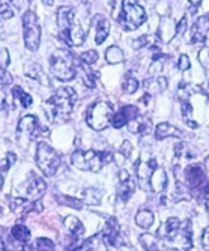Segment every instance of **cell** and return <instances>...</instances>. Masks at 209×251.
Instances as JSON below:
<instances>
[{"label":"cell","mask_w":209,"mask_h":251,"mask_svg":"<svg viewBox=\"0 0 209 251\" xmlns=\"http://www.w3.org/2000/svg\"><path fill=\"white\" fill-rule=\"evenodd\" d=\"M35 251H54V244L49 238H38L35 242Z\"/></svg>","instance_id":"836d02e7"},{"label":"cell","mask_w":209,"mask_h":251,"mask_svg":"<svg viewBox=\"0 0 209 251\" xmlns=\"http://www.w3.org/2000/svg\"><path fill=\"white\" fill-rule=\"evenodd\" d=\"M23 29H25V44L27 50L36 51L41 44V26L38 15L33 11H27L23 15Z\"/></svg>","instance_id":"30bf717a"},{"label":"cell","mask_w":209,"mask_h":251,"mask_svg":"<svg viewBox=\"0 0 209 251\" xmlns=\"http://www.w3.org/2000/svg\"><path fill=\"white\" fill-rule=\"evenodd\" d=\"M65 227L68 229L69 233H73L76 238H80L81 235H84V226L81 224V221L74 217V215H69L65 218Z\"/></svg>","instance_id":"d4e9b609"},{"label":"cell","mask_w":209,"mask_h":251,"mask_svg":"<svg viewBox=\"0 0 209 251\" xmlns=\"http://www.w3.org/2000/svg\"><path fill=\"white\" fill-rule=\"evenodd\" d=\"M56 17H57L59 38L65 41L68 45L80 47L86 39V32L78 25L74 9L71 6H60L57 9Z\"/></svg>","instance_id":"3957f363"},{"label":"cell","mask_w":209,"mask_h":251,"mask_svg":"<svg viewBox=\"0 0 209 251\" xmlns=\"http://www.w3.org/2000/svg\"><path fill=\"white\" fill-rule=\"evenodd\" d=\"M9 208L11 211L18 215V217H25L27 215L29 212H41L44 209L42 203L39 200L36 201H32V200H27V199H21V197H15L12 199V201L9 203Z\"/></svg>","instance_id":"4fadbf2b"},{"label":"cell","mask_w":209,"mask_h":251,"mask_svg":"<svg viewBox=\"0 0 209 251\" xmlns=\"http://www.w3.org/2000/svg\"><path fill=\"white\" fill-rule=\"evenodd\" d=\"M8 65H9V53L6 49H2L0 50V68H5L6 70Z\"/></svg>","instance_id":"b9f144b4"},{"label":"cell","mask_w":209,"mask_h":251,"mask_svg":"<svg viewBox=\"0 0 209 251\" xmlns=\"http://www.w3.org/2000/svg\"><path fill=\"white\" fill-rule=\"evenodd\" d=\"M0 251H12L11 244L6 242V239H5V236L2 233H0Z\"/></svg>","instance_id":"bcb514c9"},{"label":"cell","mask_w":209,"mask_h":251,"mask_svg":"<svg viewBox=\"0 0 209 251\" xmlns=\"http://www.w3.org/2000/svg\"><path fill=\"white\" fill-rule=\"evenodd\" d=\"M36 164L45 176H53L60 166V155L47 143H38L36 148Z\"/></svg>","instance_id":"9c48e42d"},{"label":"cell","mask_w":209,"mask_h":251,"mask_svg":"<svg viewBox=\"0 0 209 251\" xmlns=\"http://www.w3.org/2000/svg\"><path fill=\"white\" fill-rule=\"evenodd\" d=\"M25 74L33 80H36L38 83H41L42 86H49L50 81L47 80V75H45L44 70H42V66L36 62H27L26 66H25Z\"/></svg>","instance_id":"ffe728a7"},{"label":"cell","mask_w":209,"mask_h":251,"mask_svg":"<svg viewBox=\"0 0 209 251\" xmlns=\"http://www.w3.org/2000/svg\"><path fill=\"white\" fill-rule=\"evenodd\" d=\"M208 86H209V83H208Z\"/></svg>","instance_id":"11a10c76"},{"label":"cell","mask_w":209,"mask_h":251,"mask_svg":"<svg viewBox=\"0 0 209 251\" xmlns=\"http://www.w3.org/2000/svg\"><path fill=\"white\" fill-rule=\"evenodd\" d=\"M191 44H208L209 41V18L199 17L190 32Z\"/></svg>","instance_id":"5bb4252c"},{"label":"cell","mask_w":209,"mask_h":251,"mask_svg":"<svg viewBox=\"0 0 209 251\" xmlns=\"http://www.w3.org/2000/svg\"><path fill=\"white\" fill-rule=\"evenodd\" d=\"M57 201L60 204H66L69 208H74V209H81L83 208V201L80 199L76 197H69V196H57Z\"/></svg>","instance_id":"d6a6232c"},{"label":"cell","mask_w":209,"mask_h":251,"mask_svg":"<svg viewBox=\"0 0 209 251\" xmlns=\"http://www.w3.org/2000/svg\"><path fill=\"white\" fill-rule=\"evenodd\" d=\"M135 224L142 229H149L154 224V214L149 209H140L135 215Z\"/></svg>","instance_id":"4316f807"},{"label":"cell","mask_w":209,"mask_h":251,"mask_svg":"<svg viewBox=\"0 0 209 251\" xmlns=\"http://www.w3.org/2000/svg\"><path fill=\"white\" fill-rule=\"evenodd\" d=\"M50 71L59 81L73 80L77 74L74 54L65 49L54 50L50 56Z\"/></svg>","instance_id":"8992f818"},{"label":"cell","mask_w":209,"mask_h":251,"mask_svg":"<svg viewBox=\"0 0 209 251\" xmlns=\"http://www.w3.org/2000/svg\"><path fill=\"white\" fill-rule=\"evenodd\" d=\"M9 238L12 245H20V247H25L29 239H30V232L27 227L23 224V223H17L12 229L9 230Z\"/></svg>","instance_id":"ac0fdd59"},{"label":"cell","mask_w":209,"mask_h":251,"mask_svg":"<svg viewBox=\"0 0 209 251\" xmlns=\"http://www.w3.org/2000/svg\"><path fill=\"white\" fill-rule=\"evenodd\" d=\"M135 191V184L131 179L130 173L127 170H121L119 172V187H118V197L122 201H128L131 199V196Z\"/></svg>","instance_id":"9a60e30c"},{"label":"cell","mask_w":209,"mask_h":251,"mask_svg":"<svg viewBox=\"0 0 209 251\" xmlns=\"http://www.w3.org/2000/svg\"><path fill=\"white\" fill-rule=\"evenodd\" d=\"M14 81V77L11 73H8V70L5 68H0V86H9L12 84Z\"/></svg>","instance_id":"f35d334b"},{"label":"cell","mask_w":209,"mask_h":251,"mask_svg":"<svg viewBox=\"0 0 209 251\" xmlns=\"http://www.w3.org/2000/svg\"><path fill=\"white\" fill-rule=\"evenodd\" d=\"M206 209H208V212H209V199L206 200Z\"/></svg>","instance_id":"816d5d0a"},{"label":"cell","mask_w":209,"mask_h":251,"mask_svg":"<svg viewBox=\"0 0 209 251\" xmlns=\"http://www.w3.org/2000/svg\"><path fill=\"white\" fill-rule=\"evenodd\" d=\"M105 60L110 65H118V63L124 62V51L118 47V45H111V47H108L105 51Z\"/></svg>","instance_id":"f1b7e54d"},{"label":"cell","mask_w":209,"mask_h":251,"mask_svg":"<svg viewBox=\"0 0 209 251\" xmlns=\"http://www.w3.org/2000/svg\"><path fill=\"white\" fill-rule=\"evenodd\" d=\"M137 180L142 190L149 193H161L167 187V175L157 159H148V161L135 163Z\"/></svg>","instance_id":"7a4b0ae2"},{"label":"cell","mask_w":209,"mask_h":251,"mask_svg":"<svg viewBox=\"0 0 209 251\" xmlns=\"http://www.w3.org/2000/svg\"><path fill=\"white\" fill-rule=\"evenodd\" d=\"M178 68L181 71H187L190 70V57L187 54H182L179 57V62H178Z\"/></svg>","instance_id":"60d3db41"},{"label":"cell","mask_w":209,"mask_h":251,"mask_svg":"<svg viewBox=\"0 0 209 251\" xmlns=\"http://www.w3.org/2000/svg\"><path fill=\"white\" fill-rule=\"evenodd\" d=\"M77 101V94L71 87H60L47 100L44 108L47 111V118L52 124H63L69 118L74 110Z\"/></svg>","instance_id":"6da1fadb"},{"label":"cell","mask_w":209,"mask_h":251,"mask_svg":"<svg viewBox=\"0 0 209 251\" xmlns=\"http://www.w3.org/2000/svg\"><path fill=\"white\" fill-rule=\"evenodd\" d=\"M103 241L108 251H135L121 233L119 223L114 217L107 220V224L103 230Z\"/></svg>","instance_id":"ba28073f"},{"label":"cell","mask_w":209,"mask_h":251,"mask_svg":"<svg viewBox=\"0 0 209 251\" xmlns=\"http://www.w3.org/2000/svg\"><path fill=\"white\" fill-rule=\"evenodd\" d=\"M45 191H47V185H45L44 179L39 177V176L32 175L30 179H29V182H27V188H26V193H27L29 200H32V201L39 200L45 194Z\"/></svg>","instance_id":"e0dca14e"},{"label":"cell","mask_w":209,"mask_h":251,"mask_svg":"<svg viewBox=\"0 0 209 251\" xmlns=\"http://www.w3.org/2000/svg\"><path fill=\"white\" fill-rule=\"evenodd\" d=\"M15 159H17V155L12 153V152H8V153H6V159H3V161H0V188H2V185H3L5 173H6L8 169L15 163Z\"/></svg>","instance_id":"4dcf8cb0"},{"label":"cell","mask_w":209,"mask_h":251,"mask_svg":"<svg viewBox=\"0 0 209 251\" xmlns=\"http://www.w3.org/2000/svg\"><path fill=\"white\" fill-rule=\"evenodd\" d=\"M140 244L145 247L146 251H159V242H158V238L151 235V233H143L140 235Z\"/></svg>","instance_id":"f546056e"},{"label":"cell","mask_w":209,"mask_h":251,"mask_svg":"<svg viewBox=\"0 0 209 251\" xmlns=\"http://www.w3.org/2000/svg\"><path fill=\"white\" fill-rule=\"evenodd\" d=\"M0 214H2V208H0Z\"/></svg>","instance_id":"f5cc1de1"},{"label":"cell","mask_w":209,"mask_h":251,"mask_svg":"<svg viewBox=\"0 0 209 251\" xmlns=\"http://www.w3.org/2000/svg\"><path fill=\"white\" fill-rule=\"evenodd\" d=\"M83 71H84V75H83L84 84L90 89H94L97 86V75L89 70V66H84V65H83Z\"/></svg>","instance_id":"e575fe53"},{"label":"cell","mask_w":209,"mask_h":251,"mask_svg":"<svg viewBox=\"0 0 209 251\" xmlns=\"http://www.w3.org/2000/svg\"><path fill=\"white\" fill-rule=\"evenodd\" d=\"M199 62H200V65L205 68V70H209V47L200 50V53H199Z\"/></svg>","instance_id":"ab89813d"},{"label":"cell","mask_w":209,"mask_h":251,"mask_svg":"<svg viewBox=\"0 0 209 251\" xmlns=\"http://www.w3.org/2000/svg\"><path fill=\"white\" fill-rule=\"evenodd\" d=\"M114 115L113 105L107 101H98L94 102L86 111V124L95 131H103L105 129L110 122L111 118Z\"/></svg>","instance_id":"52a82bcc"},{"label":"cell","mask_w":209,"mask_h":251,"mask_svg":"<svg viewBox=\"0 0 209 251\" xmlns=\"http://www.w3.org/2000/svg\"><path fill=\"white\" fill-rule=\"evenodd\" d=\"M41 131V125L36 116L33 115H26L21 118L17 126V143L21 148H27L30 142H33Z\"/></svg>","instance_id":"8fae6325"},{"label":"cell","mask_w":209,"mask_h":251,"mask_svg":"<svg viewBox=\"0 0 209 251\" xmlns=\"http://www.w3.org/2000/svg\"><path fill=\"white\" fill-rule=\"evenodd\" d=\"M122 89H124V92H125V94H128V95L134 94L135 90L138 89V80H137L131 73H128V74L125 75V78H124Z\"/></svg>","instance_id":"1f68e13d"},{"label":"cell","mask_w":209,"mask_h":251,"mask_svg":"<svg viewBox=\"0 0 209 251\" xmlns=\"http://www.w3.org/2000/svg\"><path fill=\"white\" fill-rule=\"evenodd\" d=\"M94 26H95V41L98 45H101L110 33V23L104 15H97L94 18Z\"/></svg>","instance_id":"d6986e66"},{"label":"cell","mask_w":209,"mask_h":251,"mask_svg":"<svg viewBox=\"0 0 209 251\" xmlns=\"http://www.w3.org/2000/svg\"><path fill=\"white\" fill-rule=\"evenodd\" d=\"M183 134H182V131L181 129H178L176 126H173V125H170V124H159L158 126H157V129H155V137L158 140H162V139H167V137H182Z\"/></svg>","instance_id":"603a6c76"},{"label":"cell","mask_w":209,"mask_h":251,"mask_svg":"<svg viewBox=\"0 0 209 251\" xmlns=\"http://www.w3.org/2000/svg\"><path fill=\"white\" fill-rule=\"evenodd\" d=\"M80 59L84 65H92L98 60V53L95 50H89V51H84Z\"/></svg>","instance_id":"8d00e7d4"},{"label":"cell","mask_w":209,"mask_h":251,"mask_svg":"<svg viewBox=\"0 0 209 251\" xmlns=\"http://www.w3.org/2000/svg\"><path fill=\"white\" fill-rule=\"evenodd\" d=\"M208 44H209V41H208Z\"/></svg>","instance_id":"db71d44e"},{"label":"cell","mask_w":209,"mask_h":251,"mask_svg":"<svg viewBox=\"0 0 209 251\" xmlns=\"http://www.w3.org/2000/svg\"><path fill=\"white\" fill-rule=\"evenodd\" d=\"M188 2H190V3H191L193 6H194V8H193V12H194V11H196V8H199V6H200L202 0H188Z\"/></svg>","instance_id":"681fc988"},{"label":"cell","mask_w":209,"mask_h":251,"mask_svg":"<svg viewBox=\"0 0 209 251\" xmlns=\"http://www.w3.org/2000/svg\"><path fill=\"white\" fill-rule=\"evenodd\" d=\"M185 27H187V17H183V18L178 23V25H176V35H178V33H182Z\"/></svg>","instance_id":"7dc6e473"},{"label":"cell","mask_w":209,"mask_h":251,"mask_svg":"<svg viewBox=\"0 0 209 251\" xmlns=\"http://www.w3.org/2000/svg\"><path fill=\"white\" fill-rule=\"evenodd\" d=\"M131 151H132V146H131V143L128 142V140H125L124 143H122V146H121V155L127 159V158H130V155H131Z\"/></svg>","instance_id":"7bdbcfd3"},{"label":"cell","mask_w":209,"mask_h":251,"mask_svg":"<svg viewBox=\"0 0 209 251\" xmlns=\"http://www.w3.org/2000/svg\"><path fill=\"white\" fill-rule=\"evenodd\" d=\"M113 159V153L110 151H76L71 155V163L74 167L84 172H100L104 166H107Z\"/></svg>","instance_id":"5b68a950"},{"label":"cell","mask_w":209,"mask_h":251,"mask_svg":"<svg viewBox=\"0 0 209 251\" xmlns=\"http://www.w3.org/2000/svg\"><path fill=\"white\" fill-rule=\"evenodd\" d=\"M128 129L132 134H149L151 132V119L142 115H137L128 122Z\"/></svg>","instance_id":"7402d4cb"},{"label":"cell","mask_w":209,"mask_h":251,"mask_svg":"<svg viewBox=\"0 0 209 251\" xmlns=\"http://www.w3.org/2000/svg\"><path fill=\"white\" fill-rule=\"evenodd\" d=\"M145 89L148 95L159 94L167 89V78L166 77H157V78H148L145 81Z\"/></svg>","instance_id":"cb8c5ba5"},{"label":"cell","mask_w":209,"mask_h":251,"mask_svg":"<svg viewBox=\"0 0 209 251\" xmlns=\"http://www.w3.org/2000/svg\"><path fill=\"white\" fill-rule=\"evenodd\" d=\"M6 107H8L6 95H5V92H0V111H3Z\"/></svg>","instance_id":"c3c4849f"},{"label":"cell","mask_w":209,"mask_h":251,"mask_svg":"<svg viewBox=\"0 0 209 251\" xmlns=\"http://www.w3.org/2000/svg\"><path fill=\"white\" fill-rule=\"evenodd\" d=\"M158 36H159V39L162 42H170L176 36V25H175V21L172 18L166 17V18L161 20Z\"/></svg>","instance_id":"44dd1931"},{"label":"cell","mask_w":209,"mask_h":251,"mask_svg":"<svg viewBox=\"0 0 209 251\" xmlns=\"http://www.w3.org/2000/svg\"><path fill=\"white\" fill-rule=\"evenodd\" d=\"M185 182H187L188 188L199 197L209 194V179L200 166L191 164L185 169Z\"/></svg>","instance_id":"7c38bea8"},{"label":"cell","mask_w":209,"mask_h":251,"mask_svg":"<svg viewBox=\"0 0 209 251\" xmlns=\"http://www.w3.org/2000/svg\"><path fill=\"white\" fill-rule=\"evenodd\" d=\"M84 196V203L89 204V206H97V204L101 203V197H103V191L98 188H86L83 191Z\"/></svg>","instance_id":"83f0119b"},{"label":"cell","mask_w":209,"mask_h":251,"mask_svg":"<svg viewBox=\"0 0 209 251\" xmlns=\"http://www.w3.org/2000/svg\"><path fill=\"white\" fill-rule=\"evenodd\" d=\"M113 17L127 32L135 30L146 21V12L137 0H116Z\"/></svg>","instance_id":"277c9868"},{"label":"cell","mask_w":209,"mask_h":251,"mask_svg":"<svg viewBox=\"0 0 209 251\" xmlns=\"http://www.w3.org/2000/svg\"><path fill=\"white\" fill-rule=\"evenodd\" d=\"M202 245L206 251H209V227L203 230V235H202Z\"/></svg>","instance_id":"f6af8a7d"},{"label":"cell","mask_w":209,"mask_h":251,"mask_svg":"<svg viewBox=\"0 0 209 251\" xmlns=\"http://www.w3.org/2000/svg\"><path fill=\"white\" fill-rule=\"evenodd\" d=\"M14 17V11L9 6H3V9L0 11V20H8Z\"/></svg>","instance_id":"ee69618b"},{"label":"cell","mask_w":209,"mask_h":251,"mask_svg":"<svg viewBox=\"0 0 209 251\" xmlns=\"http://www.w3.org/2000/svg\"><path fill=\"white\" fill-rule=\"evenodd\" d=\"M92 242L94 239H89V241H84L81 244H74V245H69L66 248V251H92L94 247H92Z\"/></svg>","instance_id":"d590c367"},{"label":"cell","mask_w":209,"mask_h":251,"mask_svg":"<svg viewBox=\"0 0 209 251\" xmlns=\"http://www.w3.org/2000/svg\"><path fill=\"white\" fill-rule=\"evenodd\" d=\"M151 39H152V36H149V35H143V36H140V38H137V39L132 42V49L140 50V49L146 47V45H151V42H149Z\"/></svg>","instance_id":"74e56055"},{"label":"cell","mask_w":209,"mask_h":251,"mask_svg":"<svg viewBox=\"0 0 209 251\" xmlns=\"http://www.w3.org/2000/svg\"><path fill=\"white\" fill-rule=\"evenodd\" d=\"M138 115V110H137V107L135 105H125V107H122L121 108V111L119 113H116V115H113V118H111V126L113 128H122V126H125L131 119H134L135 116Z\"/></svg>","instance_id":"2e32d148"},{"label":"cell","mask_w":209,"mask_h":251,"mask_svg":"<svg viewBox=\"0 0 209 251\" xmlns=\"http://www.w3.org/2000/svg\"><path fill=\"white\" fill-rule=\"evenodd\" d=\"M205 163H206V167H208V170H209V155L206 156V159H205Z\"/></svg>","instance_id":"f907efd6"},{"label":"cell","mask_w":209,"mask_h":251,"mask_svg":"<svg viewBox=\"0 0 209 251\" xmlns=\"http://www.w3.org/2000/svg\"><path fill=\"white\" fill-rule=\"evenodd\" d=\"M12 101H18L20 105H21L23 108L30 107L32 102H33L32 97H30L27 92H25V90H23L20 86H15V87L12 89Z\"/></svg>","instance_id":"484cf974"}]
</instances>
